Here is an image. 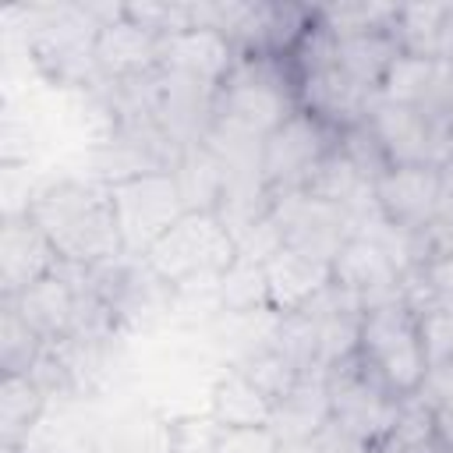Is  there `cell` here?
Instances as JSON below:
<instances>
[{"instance_id": "1", "label": "cell", "mask_w": 453, "mask_h": 453, "mask_svg": "<svg viewBox=\"0 0 453 453\" xmlns=\"http://www.w3.org/2000/svg\"><path fill=\"white\" fill-rule=\"evenodd\" d=\"M35 226L46 234L64 265L96 269L124 255L117 230L110 184L92 177H57L32 191L25 209Z\"/></svg>"}, {"instance_id": "2", "label": "cell", "mask_w": 453, "mask_h": 453, "mask_svg": "<svg viewBox=\"0 0 453 453\" xmlns=\"http://www.w3.org/2000/svg\"><path fill=\"white\" fill-rule=\"evenodd\" d=\"M294 110H297V81L290 60L237 53L230 74L212 96L205 127L262 145Z\"/></svg>"}, {"instance_id": "3", "label": "cell", "mask_w": 453, "mask_h": 453, "mask_svg": "<svg viewBox=\"0 0 453 453\" xmlns=\"http://www.w3.org/2000/svg\"><path fill=\"white\" fill-rule=\"evenodd\" d=\"M237 255V237L219 209H188L142 255V265L173 294H195L198 287L216 290Z\"/></svg>"}, {"instance_id": "4", "label": "cell", "mask_w": 453, "mask_h": 453, "mask_svg": "<svg viewBox=\"0 0 453 453\" xmlns=\"http://www.w3.org/2000/svg\"><path fill=\"white\" fill-rule=\"evenodd\" d=\"M389 393L414 396L428 375V357L421 347V329L414 308L403 301L375 304L361 315L357 354H354Z\"/></svg>"}, {"instance_id": "5", "label": "cell", "mask_w": 453, "mask_h": 453, "mask_svg": "<svg viewBox=\"0 0 453 453\" xmlns=\"http://www.w3.org/2000/svg\"><path fill=\"white\" fill-rule=\"evenodd\" d=\"M110 202L127 258H142L184 212V191L173 170H145L110 180Z\"/></svg>"}, {"instance_id": "6", "label": "cell", "mask_w": 453, "mask_h": 453, "mask_svg": "<svg viewBox=\"0 0 453 453\" xmlns=\"http://www.w3.org/2000/svg\"><path fill=\"white\" fill-rule=\"evenodd\" d=\"M336 142L340 134L333 127H326L319 117L297 106L258 149V177L265 195L301 191Z\"/></svg>"}, {"instance_id": "7", "label": "cell", "mask_w": 453, "mask_h": 453, "mask_svg": "<svg viewBox=\"0 0 453 453\" xmlns=\"http://www.w3.org/2000/svg\"><path fill=\"white\" fill-rule=\"evenodd\" d=\"M326 393H329V421L372 446H379L400 403L407 400L389 393L357 357H347L326 372Z\"/></svg>"}, {"instance_id": "8", "label": "cell", "mask_w": 453, "mask_h": 453, "mask_svg": "<svg viewBox=\"0 0 453 453\" xmlns=\"http://www.w3.org/2000/svg\"><path fill=\"white\" fill-rule=\"evenodd\" d=\"M269 223L276 226L280 244L304 251L311 258H322V262H333L336 251L354 237L350 212L308 195L304 188L269 195Z\"/></svg>"}, {"instance_id": "9", "label": "cell", "mask_w": 453, "mask_h": 453, "mask_svg": "<svg viewBox=\"0 0 453 453\" xmlns=\"http://www.w3.org/2000/svg\"><path fill=\"white\" fill-rule=\"evenodd\" d=\"M442 188H446L442 166L411 163V166H389L372 184V195H375V209L382 212L386 223L411 230V234H425L439 212Z\"/></svg>"}, {"instance_id": "10", "label": "cell", "mask_w": 453, "mask_h": 453, "mask_svg": "<svg viewBox=\"0 0 453 453\" xmlns=\"http://www.w3.org/2000/svg\"><path fill=\"white\" fill-rule=\"evenodd\" d=\"M294 81H297V106L308 110L311 117H319L336 134L365 124L372 103L379 99L372 88H365L350 74H343L333 57L322 64H311L304 71H294Z\"/></svg>"}, {"instance_id": "11", "label": "cell", "mask_w": 453, "mask_h": 453, "mask_svg": "<svg viewBox=\"0 0 453 453\" xmlns=\"http://www.w3.org/2000/svg\"><path fill=\"white\" fill-rule=\"evenodd\" d=\"M60 255L28 212H4L0 223V301H11L60 269Z\"/></svg>"}, {"instance_id": "12", "label": "cell", "mask_w": 453, "mask_h": 453, "mask_svg": "<svg viewBox=\"0 0 453 453\" xmlns=\"http://www.w3.org/2000/svg\"><path fill=\"white\" fill-rule=\"evenodd\" d=\"M400 280H403V273L396 269L389 251L365 234H354L333 258V287L357 297L365 311L375 304L403 301Z\"/></svg>"}, {"instance_id": "13", "label": "cell", "mask_w": 453, "mask_h": 453, "mask_svg": "<svg viewBox=\"0 0 453 453\" xmlns=\"http://www.w3.org/2000/svg\"><path fill=\"white\" fill-rule=\"evenodd\" d=\"M365 127L379 142L389 166H411V163L442 166L439 138H435V131L421 110L403 106V103H389V99H375L368 117H365Z\"/></svg>"}, {"instance_id": "14", "label": "cell", "mask_w": 453, "mask_h": 453, "mask_svg": "<svg viewBox=\"0 0 453 453\" xmlns=\"http://www.w3.org/2000/svg\"><path fill=\"white\" fill-rule=\"evenodd\" d=\"M262 269H265V308L280 319L304 311L333 283V262L311 258L287 244H280L262 262Z\"/></svg>"}, {"instance_id": "15", "label": "cell", "mask_w": 453, "mask_h": 453, "mask_svg": "<svg viewBox=\"0 0 453 453\" xmlns=\"http://www.w3.org/2000/svg\"><path fill=\"white\" fill-rule=\"evenodd\" d=\"M237 60V50L212 28H188V32H177L170 39H163V53H159V67L212 92L223 85V78L230 74Z\"/></svg>"}, {"instance_id": "16", "label": "cell", "mask_w": 453, "mask_h": 453, "mask_svg": "<svg viewBox=\"0 0 453 453\" xmlns=\"http://www.w3.org/2000/svg\"><path fill=\"white\" fill-rule=\"evenodd\" d=\"M92 53H96V67H99L103 81L117 85V81H131V78L156 71L159 53H163V39L145 32L131 18H124V4H120V14L99 28Z\"/></svg>"}, {"instance_id": "17", "label": "cell", "mask_w": 453, "mask_h": 453, "mask_svg": "<svg viewBox=\"0 0 453 453\" xmlns=\"http://www.w3.org/2000/svg\"><path fill=\"white\" fill-rule=\"evenodd\" d=\"M11 304L46 343L71 336L78 326V311H81V290H78L74 269L60 265L53 276H46L35 287H28L25 294L11 297Z\"/></svg>"}, {"instance_id": "18", "label": "cell", "mask_w": 453, "mask_h": 453, "mask_svg": "<svg viewBox=\"0 0 453 453\" xmlns=\"http://www.w3.org/2000/svg\"><path fill=\"white\" fill-rule=\"evenodd\" d=\"M273 400L237 365H223L209 389V418L219 428H258L273 425Z\"/></svg>"}, {"instance_id": "19", "label": "cell", "mask_w": 453, "mask_h": 453, "mask_svg": "<svg viewBox=\"0 0 453 453\" xmlns=\"http://www.w3.org/2000/svg\"><path fill=\"white\" fill-rule=\"evenodd\" d=\"M329 425V393L326 372H304L297 386L276 400L273 407V432L280 442H308Z\"/></svg>"}, {"instance_id": "20", "label": "cell", "mask_w": 453, "mask_h": 453, "mask_svg": "<svg viewBox=\"0 0 453 453\" xmlns=\"http://www.w3.org/2000/svg\"><path fill=\"white\" fill-rule=\"evenodd\" d=\"M50 403V389L32 372L4 375L0 382V453H21Z\"/></svg>"}, {"instance_id": "21", "label": "cell", "mask_w": 453, "mask_h": 453, "mask_svg": "<svg viewBox=\"0 0 453 453\" xmlns=\"http://www.w3.org/2000/svg\"><path fill=\"white\" fill-rule=\"evenodd\" d=\"M400 57V42L393 32H368V35H350L333 42V60L343 74H350L357 85L372 88L379 96V85L393 60Z\"/></svg>"}, {"instance_id": "22", "label": "cell", "mask_w": 453, "mask_h": 453, "mask_svg": "<svg viewBox=\"0 0 453 453\" xmlns=\"http://www.w3.org/2000/svg\"><path fill=\"white\" fill-rule=\"evenodd\" d=\"M449 4H400L396 7V21H393V35L400 42V53L411 57H442V35H446V21H449Z\"/></svg>"}, {"instance_id": "23", "label": "cell", "mask_w": 453, "mask_h": 453, "mask_svg": "<svg viewBox=\"0 0 453 453\" xmlns=\"http://www.w3.org/2000/svg\"><path fill=\"white\" fill-rule=\"evenodd\" d=\"M375 453H442L435 435V407L425 396H407L389 425V432L379 439Z\"/></svg>"}, {"instance_id": "24", "label": "cell", "mask_w": 453, "mask_h": 453, "mask_svg": "<svg viewBox=\"0 0 453 453\" xmlns=\"http://www.w3.org/2000/svg\"><path fill=\"white\" fill-rule=\"evenodd\" d=\"M396 7H400V4H379V0H340V4L315 7V14H319V25L326 28V35L336 42V39L368 35V32H393Z\"/></svg>"}, {"instance_id": "25", "label": "cell", "mask_w": 453, "mask_h": 453, "mask_svg": "<svg viewBox=\"0 0 453 453\" xmlns=\"http://www.w3.org/2000/svg\"><path fill=\"white\" fill-rule=\"evenodd\" d=\"M403 304L421 311L428 304H453V251H428V258L403 273Z\"/></svg>"}, {"instance_id": "26", "label": "cell", "mask_w": 453, "mask_h": 453, "mask_svg": "<svg viewBox=\"0 0 453 453\" xmlns=\"http://www.w3.org/2000/svg\"><path fill=\"white\" fill-rule=\"evenodd\" d=\"M46 340L18 315L11 301H0V368L4 375L14 372H32L35 361L42 357Z\"/></svg>"}, {"instance_id": "27", "label": "cell", "mask_w": 453, "mask_h": 453, "mask_svg": "<svg viewBox=\"0 0 453 453\" xmlns=\"http://www.w3.org/2000/svg\"><path fill=\"white\" fill-rule=\"evenodd\" d=\"M219 311H258L265 308V269L251 255H237L216 287Z\"/></svg>"}, {"instance_id": "28", "label": "cell", "mask_w": 453, "mask_h": 453, "mask_svg": "<svg viewBox=\"0 0 453 453\" xmlns=\"http://www.w3.org/2000/svg\"><path fill=\"white\" fill-rule=\"evenodd\" d=\"M237 368H244V375L276 403V400H283L294 386H297V379L304 375L283 350H276V347H265V350H258L255 357H248V361H241Z\"/></svg>"}, {"instance_id": "29", "label": "cell", "mask_w": 453, "mask_h": 453, "mask_svg": "<svg viewBox=\"0 0 453 453\" xmlns=\"http://www.w3.org/2000/svg\"><path fill=\"white\" fill-rule=\"evenodd\" d=\"M124 18H131L134 25H142L159 39H170L177 32L195 28V4H163V0L124 4Z\"/></svg>"}, {"instance_id": "30", "label": "cell", "mask_w": 453, "mask_h": 453, "mask_svg": "<svg viewBox=\"0 0 453 453\" xmlns=\"http://www.w3.org/2000/svg\"><path fill=\"white\" fill-rule=\"evenodd\" d=\"M414 315H418L428 368L442 365V361H453V304H428Z\"/></svg>"}, {"instance_id": "31", "label": "cell", "mask_w": 453, "mask_h": 453, "mask_svg": "<svg viewBox=\"0 0 453 453\" xmlns=\"http://www.w3.org/2000/svg\"><path fill=\"white\" fill-rule=\"evenodd\" d=\"M209 453H280V439L269 425L258 428H219Z\"/></svg>"}, {"instance_id": "32", "label": "cell", "mask_w": 453, "mask_h": 453, "mask_svg": "<svg viewBox=\"0 0 453 453\" xmlns=\"http://www.w3.org/2000/svg\"><path fill=\"white\" fill-rule=\"evenodd\" d=\"M418 396H425L432 407H446L453 403V361H442V365H432Z\"/></svg>"}, {"instance_id": "33", "label": "cell", "mask_w": 453, "mask_h": 453, "mask_svg": "<svg viewBox=\"0 0 453 453\" xmlns=\"http://www.w3.org/2000/svg\"><path fill=\"white\" fill-rule=\"evenodd\" d=\"M315 446H319V453H375L372 442H365V439L343 432V428L333 425V421L315 435Z\"/></svg>"}, {"instance_id": "34", "label": "cell", "mask_w": 453, "mask_h": 453, "mask_svg": "<svg viewBox=\"0 0 453 453\" xmlns=\"http://www.w3.org/2000/svg\"><path fill=\"white\" fill-rule=\"evenodd\" d=\"M435 435H439V446L453 453V403L435 407Z\"/></svg>"}, {"instance_id": "35", "label": "cell", "mask_w": 453, "mask_h": 453, "mask_svg": "<svg viewBox=\"0 0 453 453\" xmlns=\"http://www.w3.org/2000/svg\"><path fill=\"white\" fill-rule=\"evenodd\" d=\"M446 64H453V7H449V21H446V35H442V57Z\"/></svg>"}, {"instance_id": "36", "label": "cell", "mask_w": 453, "mask_h": 453, "mask_svg": "<svg viewBox=\"0 0 453 453\" xmlns=\"http://www.w3.org/2000/svg\"><path fill=\"white\" fill-rule=\"evenodd\" d=\"M280 453H319V446H315V439H308V442H280Z\"/></svg>"}, {"instance_id": "37", "label": "cell", "mask_w": 453, "mask_h": 453, "mask_svg": "<svg viewBox=\"0 0 453 453\" xmlns=\"http://www.w3.org/2000/svg\"><path fill=\"white\" fill-rule=\"evenodd\" d=\"M442 170H446V177H453V156L446 159V166H442Z\"/></svg>"}]
</instances>
